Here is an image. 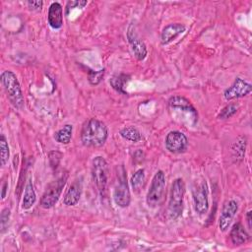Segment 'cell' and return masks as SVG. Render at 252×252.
Returning <instances> with one entry per match:
<instances>
[{
  "label": "cell",
  "mask_w": 252,
  "mask_h": 252,
  "mask_svg": "<svg viewBox=\"0 0 252 252\" xmlns=\"http://www.w3.org/2000/svg\"><path fill=\"white\" fill-rule=\"evenodd\" d=\"M119 134L123 139L130 141L132 143H137L142 140L141 132L134 126H126V127L122 128L120 130Z\"/></svg>",
  "instance_id": "21"
},
{
  "label": "cell",
  "mask_w": 252,
  "mask_h": 252,
  "mask_svg": "<svg viewBox=\"0 0 252 252\" xmlns=\"http://www.w3.org/2000/svg\"><path fill=\"white\" fill-rule=\"evenodd\" d=\"M10 210L8 208H5L2 210L1 216H0V225H1V232L3 233L7 227H8V223H9V220H10Z\"/></svg>",
  "instance_id": "26"
},
{
  "label": "cell",
  "mask_w": 252,
  "mask_h": 252,
  "mask_svg": "<svg viewBox=\"0 0 252 252\" xmlns=\"http://www.w3.org/2000/svg\"><path fill=\"white\" fill-rule=\"evenodd\" d=\"M35 200H36V196H35V192L33 190L32 182V180H29V182L26 185L24 197L22 200V209H24V210L31 209L33 206V204L35 203Z\"/></svg>",
  "instance_id": "18"
},
{
  "label": "cell",
  "mask_w": 252,
  "mask_h": 252,
  "mask_svg": "<svg viewBox=\"0 0 252 252\" xmlns=\"http://www.w3.org/2000/svg\"><path fill=\"white\" fill-rule=\"evenodd\" d=\"M194 210L199 215H205L209 209V189L206 180L196 181L192 188Z\"/></svg>",
  "instance_id": "8"
},
{
  "label": "cell",
  "mask_w": 252,
  "mask_h": 252,
  "mask_svg": "<svg viewBox=\"0 0 252 252\" xmlns=\"http://www.w3.org/2000/svg\"><path fill=\"white\" fill-rule=\"evenodd\" d=\"M28 5L31 9L32 10H35V11H40L41 8H42V5H43V2L42 1H29L28 2Z\"/></svg>",
  "instance_id": "28"
},
{
  "label": "cell",
  "mask_w": 252,
  "mask_h": 252,
  "mask_svg": "<svg viewBox=\"0 0 252 252\" xmlns=\"http://www.w3.org/2000/svg\"><path fill=\"white\" fill-rule=\"evenodd\" d=\"M246 220H247V224H248V227H249V229H251V226H252V224H251V211H248L247 212V214H246Z\"/></svg>",
  "instance_id": "29"
},
{
  "label": "cell",
  "mask_w": 252,
  "mask_h": 252,
  "mask_svg": "<svg viewBox=\"0 0 252 252\" xmlns=\"http://www.w3.org/2000/svg\"><path fill=\"white\" fill-rule=\"evenodd\" d=\"M168 106L172 110H179V111L189 114V116L193 120L194 124L197 122V120H198L197 110L191 104V102L184 96H181V95L171 96L168 100Z\"/></svg>",
  "instance_id": "12"
},
{
  "label": "cell",
  "mask_w": 252,
  "mask_h": 252,
  "mask_svg": "<svg viewBox=\"0 0 252 252\" xmlns=\"http://www.w3.org/2000/svg\"><path fill=\"white\" fill-rule=\"evenodd\" d=\"M229 237H230L231 243L233 245L239 246V245L244 244L246 241H248L249 234L246 232L243 225L240 222H237V223L233 224V226L230 230V233H229Z\"/></svg>",
  "instance_id": "17"
},
{
  "label": "cell",
  "mask_w": 252,
  "mask_h": 252,
  "mask_svg": "<svg viewBox=\"0 0 252 252\" xmlns=\"http://www.w3.org/2000/svg\"><path fill=\"white\" fill-rule=\"evenodd\" d=\"M144 182H145V171H144V169L140 168L132 175V177L130 179V183H131L133 190L138 191L143 186Z\"/></svg>",
  "instance_id": "22"
},
{
  "label": "cell",
  "mask_w": 252,
  "mask_h": 252,
  "mask_svg": "<svg viewBox=\"0 0 252 252\" xmlns=\"http://www.w3.org/2000/svg\"><path fill=\"white\" fill-rule=\"evenodd\" d=\"M252 86L241 78H236L233 84L224 91L223 96L226 100H231L234 98L242 97L251 93Z\"/></svg>",
  "instance_id": "11"
},
{
  "label": "cell",
  "mask_w": 252,
  "mask_h": 252,
  "mask_svg": "<svg viewBox=\"0 0 252 252\" xmlns=\"http://www.w3.org/2000/svg\"><path fill=\"white\" fill-rule=\"evenodd\" d=\"M47 21L52 29H60L63 26V9L60 3L53 2L49 6Z\"/></svg>",
  "instance_id": "15"
},
{
  "label": "cell",
  "mask_w": 252,
  "mask_h": 252,
  "mask_svg": "<svg viewBox=\"0 0 252 252\" xmlns=\"http://www.w3.org/2000/svg\"><path fill=\"white\" fill-rule=\"evenodd\" d=\"M67 177L68 174L64 173L59 178L48 184L40 199V206L42 208L50 209L57 203L61 196L62 190L66 184Z\"/></svg>",
  "instance_id": "7"
},
{
  "label": "cell",
  "mask_w": 252,
  "mask_h": 252,
  "mask_svg": "<svg viewBox=\"0 0 252 252\" xmlns=\"http://www.w3.org/2000/svg\"><path fill=\"white\" fill-rule=\"evenodd\" d=\"M1 83L11 103L15 107L22 109L25 104V99L16 75L12 71H3L1 73Z\"/></svg>",
  "instance_id": "2"
},
{
  "label": "cell",
  "mask_w": 252,
  "mask_h": 252,
  "mask_svg": "<svg viewBox=\"0 0 252 252\" xmlns=\"http://www.w3.org/2000/svg\"><path fill=\"white\" fill-rule=\"evenodd\" d=\"M165 189V175L162 170H158L154 175L149 191L147 193L146 201L150 208L158 207L162 199Z\"/></svg>",
  "instance_id": "4"
},
{
  "label": "cell",
  "mask_w": 252,
  "mask_h": 252,
  "mask_svg": "<svg viewBox=\"0 0 252 252\" xmlns=\"http://www.w3.org/2000/svg\"><path fill=\"white\" fill-rule=\"evenodd\" d=\"M185 195V184L181 178H176L170 189L167 213L171 220L178 219L183 212V199Z\"/></svg>",
  "instance_id": "3"
},
{
  "label": "cell",
  "mask_w": 252,
  "mask_h": 252,
  "mask_svg": "<svg viewBox=\"0 0 252 252\" xmlns=\"http://www.w3.org/2000/svg\"><path fill=\"white\" fill-rule=\"evenodd\" d=\"M108 137L105 124L95 118H91L82 126L81 141L86 147H101Z\"/></svg>",
  "instance_id": "1"
},
{
  "label": "cell",
  "mask_w": 252,
  "mask_h": 252,
  "mask_svg": "<svg viewBox=\"0 0 252 252\" xmlns=\"http://www.w3.org/2000/svg\"><path fill=\"white\" fill-rule=\"evenodd\" d=\"M81 193H82V184L80 181L76 180L70 185V187L68 188V190L64 195V198H63L64 205L75 206L80 200Z\"/></svg>",
  "instance_id": "16"
},
{
  "label": "cell",
  "mask_w": 252,
  "mask_h": 252,
  "mask_svg": "<svg viewBox=\"0 0 252 252\" xmlns=\"http://www.w3.org/2000/svg\"><path fill=\"white\" fill-rule=\"evenodd\" d=\"M237 108H238L237 105L234 104V103L227 104L226 106H224L220 110V112L218 115V118H220V119H227V118L233 116L237 112Z\"/></svg>",
  "instance_id": "24"
},
{
  "label": "cell",
  "mask_w": 252,
  "mask_h": 252,
  "mask_svg": "<svg viewBox=\"0 0 252 252\" xmlns=\"http://www.w3.org/2000/svg\"><path fill=\"white\" fill-rule=\"evenodd\" d=\"M237 211L238 205L234 200H229L223 205L219 218V227L220 231L224 232L229 228Z\"/></svg>",
  "instance_id": "10"
},
{
  "label": "cell",
  "mask_w": 252,
  "mask_h": 252,
  "mask_svg": "<svg viewBox=\"0 0 252 252\" xmlns=\"http://www.w3.org/2000/svg\"><path fill=\"white\" fill-rule=\"evenodd\" d=\"M72 132H73V126L71 124H66L61 129H59L54 133V139L56 142L60 144L67 145L71 141Z\"/></svg>",
  "instance_id": "20"
},
{
  "label": "cell",
  "mask_w": 252,
  "mask_h": 252,
  "mask_svg": "<svg viewBox=\"0 0 252 252\" xmlns=\"http://www.w3.org/2000/svg\"><path fill=\"white\" fill-rule=\"evenodd\" d=\"M0 148H1V164L5 165L8 162V159L10 157V151H9L7 140L3 134L0 137Z\"/></svg>",
  "instance_id": "23"
},
{
  "label": "cell",
  "mask_w": 252,
  "mask_h": 252,
  "mask_svg": "<svg viewBox=\"0 0 252 252\" xmlns=\"http://www.w3.org/2000/svg\"><path fill=\"white\" fill-rule=\"evenodd\" d=\"M117 181L113 190V200L115 204L120 208H126L130 205L131 195L129 186L127 183L126 171L123 166L118 168L117 172Z\"/></svg>",
  "instance_id": "6"
},
{
  "label": "cell",
  "mask_w": 252,
  "mask_h": 252,
  "mask_svg": "<svg viewBox=\"0 0 252 252\" xmlns=\"http://www.w3.org/2000/svg\"><path fill=\"white\" fill-rule=\"evenodd\" d=\"M188 139L179 131H170L165 137V148L172 154H181L187 150Z\"/></svg>",
  "instance_id": "9"
},
{
  "label": "cell",
  "mask_w": 252,
  "mask_h": 252,
  "mask_svg": "<svg viewBox=\"0 0 252 252\" xmlns=\"http://www.w3.org/2000/svg\"><path fill=\"white\" fill-rule=\"evenodd\" d=\"M88 4L85 0H79V1H69L66 5V14H69L70 10L74 8H84Z\"/></svg>",
  "instance_id": "27"
},
{
  "label": "cell",
  "mask_w": 252,
  "mask_h": 252,
  "mask_svg": "<svg viewBox=\"0 0 252 252\" xmlns=\"http://www.w3.org/2000/svg\"><path fill=\"white\" fill-rule=\"evenodd\" d=\"M186 31V27L180 23L169 24L162 29L160 34L161 44L166 45L176 39L180 34H182Z\"/></svg>",
  "instance_id": "13"
},
{
  "label": "cell",
  "mask_w": 252,
  "mask_h": 252,
  "mask_svg": "<svg viewBox=\"0 0 252 252\" xmlns=\"http://www.w3.org/2000/svg\"><path fill=\"white\" fill-rule=\"evenodd\" d=\"M108 165L102 157H95L92 161V177L101 196H104L108 183Z\"/></svg>",
  "instance_id": "5"
},
{
  "label": "cell",
  "mask_w": 252,
  "mask_h": 252,
  "mask_svg": "<svg viewBox=\"0 0 252 252\" xmlns=\"http://www.w3.org/2000/svg\"><path fill=\"white\" fill-rule=\"evenodd\" d=\"M127 37H128L129 43L132 46V50L134 52L135 57L138 60L145 59L147 56V47L145 43L140 38L137 37V34L134 32V30L132 27H130L127 32Z\"/></svg>",
  "instance_id": "14"
},
{
  "label": "cell",
  "mask_w": 252,
  "mask_h": 252,
  "mask_svg": "<svg viewBox=\"0 0 252 252\" xmlns=\"http://www.w3.org/2000/svg\"><path fill=\"white\" fill-rule=\"evenodd\" d=\"M104 69H100L98 71H94L89 69L88 71V80L92 85H97L103 78Z\"/></svg>",
  "instance_id": "25"
},
{
  "label": "cell",
  "mask_w": 252,
  "mask_h": 252,
  "mask_svg": "<svg viewBox=\"0 0 252 252\" xmlns=\"http://www.w3.org/2000/svg\"><path fill=\"white\" fill-rule=\"evenodd\" d=\"M130 76L127 74H118L113 76L110 80H109V84L110 86L118 93L123 94H127L126 91H125V86L127 85V83L130 81Z\"/></svg>",
  "instance_id": "19"
},
{
  "label": "cell",
  "mask_w": 252,
  "mask_h": 252,
  "mask_svg": "<svg viewBox=\"0 0 252 252\" xmlns=\"http://www.w3.org/2000/svg\"><path fill=\"white\" fill-rule=\"evenodd\" d=\"M7 188H8V182H4L3 184V187H2V199H5L6 197V191H7Z\"/></svg>",
  "instance_id": "30"
}]
</instances>
